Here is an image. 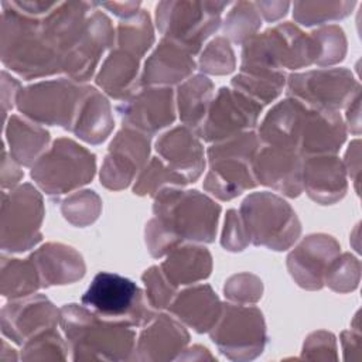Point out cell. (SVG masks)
I'll use <instances>...</instances> for the list:
<instances>
[{"instance_id":"cell-49","label":"cell","mask_w":362,"mask_h":362,"mask_svg":"<svg viewBox=\"0 0 362 362\" xmlns=\"http://www.w3.org/2000/svg\"><path fill=\"white\" fill-rule=\"evenodd\" d=\"M301 358L314 361L337 359L335 337L327 331H317L310 334L303 345Z\"/></svg>"},{"instance_id":"cell-51","label":"cell","mask_w":362,"mask_h":362,"mask_svg":"<svg viewBox=\"0 0 362 362\" xmlns=\"http://www.w3.org/2000/svg\"><path fill=\"white\" fill-rule=\"evenodd\" d=\"M21 90V83L13 78L6 69L1 71V106H3V122H7V113L16 106L17 96Z\"/></svg>"},{"instance_id":"cell-36","label":"cell","mask_w":362,"mask_h":362,"mask_svg":"<svg viewBox=\"0 0 362 362\" xmlns=\"http://www.w3.org/2000/svg\"><path fill=\"white\" fill-rule=\"evenodd\" d=\"M41 287V279L31 257H7L3 253L0 269V291L3 297L10 300L21 298L34 294Z\"/></svg>"},{"instance_id":"cell-47","label":"cell","mask_w":362,"mask_h":362,"mask_svg":"<svg viewBox=\"0 0 362 362\" xmlns=\"http://www.w3.org/2000/svg\"><path fill=\"white\" fill-rule=\"evenodd\" d=\"M223 293L230 303L255 304L262 298L263 283L252 273H239L226 280Z\"/></svg>"},{"instance_id":"cell-25","label":"cell","mask_w":362,"mask_h":362,"mask_svg":"<svg viewBox=\"0 0 362 362\" xmlns=\"http://www.w3.org/2000/svg\"><path fill=\"white\" fill-rule=\"evenodd\" d=\"M346 170L335 154L303 158V191L321 205L342 199L348 191Z\"/></svg>"},{"instance_id":"cell-48","label":"cell","mask_w":362,"mask_h":362,"mask_svg":"<svg viewBox=\"0 0 362 362\" xmlns=\"http://www.w3.org/2000/svg\"><path fill=\"white\" fill-rule=\"evenodd\" d=\"M250 243L243 219L236 209H229L225 216V223L221 235V245L225 250L240 252Z\"/></svg>"},{"instance_id":"cell-5","label":"cell","mask_w":362,"mask_h":362,"mask_svg":"<svg viewBox=\"0 0 362 362\" xmlns=\"http://www.w3.org/2000/svg\"><path fill=\"white\" fill-rule=\"evenodd\" d=\"M317 44L293 23H279L243 44L240 68L301 69L315 64Z\"/></svg>"},{"instance_id":"cell-2","label":"cell","mask_w":362,"mask_h":362,"mask_svg":"<svg viewBox=\"0 0 362 362\" xmlns=\"http://www.w3.org/2000/svg\"><path fill=\"white\" fill-rule=\"evenodd\" d=\"M0 58L23 79L62 72V54L44 34L41 18L21 13L11 1H1Z\"/></svg>"},{"instance_id":"cell-13","label":"cell","mask_w":362,"mask_h":362,"mask_svg":"<svg viewBox=\"0 0 362 362\" xmlns=\"http://www.w3.org/2000/svg\"><path fill=\"white\" fill-rule=\"evenodd\" d=\"M286 93L308 107L339 112L361 95V85L346 68H320L287 75Z\"/></svg>"},{"instance_id":"cell-50","label":"cell","mask_w":362,"mask_h":362,"mask_svg":"<svg viewBox=\"0 0 362 362\" xmlns=\"http://www.w3.org/2000/svg\"><path fill=\"white\" fill-rule=\"evenodd\" d=\"M20 164L11 157V154L7 151L6 147H3V157H1V188L13 189L17 185H20L21 178L24 177V173L20 170Z\"/></svg>"},{"instance_id":"cell-7","label":"cell","mask_w":362,"mask_h":362,"mask_svg":"<svg viewBox=\"0 0 362 362\" xmlns=\"http://www.w3.org/2000/svg\"><path fill=\"white\" fill-rule=\"evenodd\" d=\"M228 6L229 1H160L156 6V25L163 38L197 55L204 48V42L221 27V16Z\"/></svg>"},{"instance_id":"cell-4","label":"cell","mask_w":362,"mask_h":362,"mask_svg":"<svg viewBox=\"0 0 362 362\" xmlns=\"http://www.w3.org/2000/svg\"><path fill=\"white\" fill-rule=\"evenodd\" d=\"M260 147L255 130L212 143L206 150L208 173L204 189L221 201H230L257 187L252 161Z\"/></svg>"},{"instance_id":"cell-19","label":"cell","mask_w":362,"mask_h":362,"mask_svg":"<svg viewBox=\"0 0 362 362\" xmlns=\"http://www.w3.org/2000/svg\"><path fill=\"white\" fill-rule=\"evenodd\" d=\"M252 171L257 185L290 198L303 192V157L296 150L260 144L252 161Z\"/></svg>"},{"instance_id":"cell-23","label":"cell","mask_w":362,"mask_h":362,"mask_svg":"<svg viewBox=\"0 0 362 362\" xmlns=\"http://www.w3.org/2000/svg\"><path fill=\"white\" fill-rule=\"evenodd\" d=\"M346 126L334 110L305 106L298 141V154L304 157L335 154L346 139Z\"/></svg>"},{"instance_id":"cell-41","label":"cell","mask_w":362,"mask_h":362,"mask_svg":"<svg viewBox=\"0 0 362 362\" xmlns=\"http://www.w3.org/2000/svg\"><path fill=\"white\" fill-rule=\"evenodd\" d=\"M21 351L23 361H64L68 356V342L62 335L52 328H47L28 341H25Z\"/></svg>"},{"instance_id":"cell-11","label":"cell","mask_w":362,"mask_h":362,"mask_svg":"<svg viewBox=\"0 0 362 362\" xmlns=\"http://www.w3.org/2000/svg\"><path fill=\"white\" fill-rule=\"evenodd\" d=\"M44 202L40 191L25 182L1 192L0 246L3 252L21 253L41 240Z\"/></svg>"},{"instance_id":"cell-45","label":"cell","mask_w":362,"mask_h":362,"mask_svg":"<svg viewBox=\"0 0 362 362\" xmlns=\"http://www.w3.org/2000/svg\"><path fill=\"white\" fill-rule=\"evenodd\" d=\"M361 263L351 253L338 255L328 266L324 284L337 293H349L358 287Z\"/></svg>"},{"instance_id":"cell-54","label":"cell","mask_w":362,"mask_h":362,"mask_svg":"<svg viewBox=\"0 0 362 362\" xmlns=\"http://www.w3.org/2000/svg\"><path fill=\"white\" fill-rule=\"evenodd\" d=\"M256 8L266 21L274 23L284 17L291 6L288 1H255Z\"/></svg>"},{"instance_id":"cell-56","label":"cell","mask_w":362,"mask_h":362,"mask_svg":"<svg viewBox=\"0 0 362 362\" xmlns=\"http://www.w3.org/2000/svg\"><path fill=\"white\" fill-rule=\"evenodd\" d=\"M361 95H358L348 106H346V116H345V126L354 134H359L361 132Z\"/></svg>"},{"instance_id":"cell-22","label":"cell","mask_w":362,"mask_h":362,"mask_svg":"<svg viewBox=\"0 0 362 362\" xmlns=\"http://www.w3.org/2000/svg\"><path fill=\"white\" fill-rule=\"evenodd\" d=\"M157 156L188 182L197 181L205 168V154L198 134L185 127L177 126L163 133L154 144Z\"/></svg>"},{"instance_id":"cell-29","label":"cell","mask_w":362,"mask_h":362,"mask_svg":"<svg viewBox=\"0 0 362 362\" xmlns=\"http://www.w3.org/2000/svg\"><path fill=\"white\" fill-rule=\"evenodd\" d=\"M140 58L112 48L95 75L96 86L109 98L124 100L140 88Z\"/></svg>"},{"instance_id":"cell-38","label":"cell","mask_w":362,"mask_h":362,"mask_svg":"<svg viewBox=\"0 0 362 362\" xmlns=\"http://www.w3.org/2000/svg\"><path fill=\"white\" fill-rule=\"evenodd\" d=\"M262 25V17L253 1H238L232 4L222 23V33L229 42L243 45L255 37Z\"/></svg>"},{"instance_id":"cell-43","label":"cell","mask_w":362,"mask_h":362,"mask_svg":"<svg viewBox=\"0 0 362 362\" xmlns=\"http://www.w3.org/2000/svg\"><path fill=\"white\" fill-rule=\"evenodd\" d=\"M197 68L208 75H228L236 68V58L229 40L223 35L212 38L199 52Z\"/></svg>"},{"instance_id":"cell-52","label":"cell","mask_w":362,"mask_h":362,"mask_svg":"<svg viewBox=\"0 0 362 362\" xmlns=\"http://www.w3.org/2000/svg\"><path fill=\"white\" fill-rule=\"evenodd\" d=\"M361 143L359 140H354L345 154V160L344 167L346 170V175L354 181L355 184V189H359V173H361V148H359Z\"/></svg>"},{"instance_id":"cell-28","label":"cell","mask_w":362,"mask_h":362,"mask_svg":"<svg viewBox=\"0 0 362 362\" xmlns=\"http://www.w3.org/2000/svg\"><path fill=\"white\" fill-rule=\"evenodd\" d=\"M304 109V103L290 96L277 102L259 124L256 133L260 144L291 148L298 153Z\"/></svg>"},{"instance_id":"cell-40","label":"cell","mask_w":362,"mask_h":362,"mask_svg":"<svg viewBox=\"0 0 362 362\" xmlns=\"http://www.w3.org/2000/svg\"><path fill=\"white\" fill-rule=\"evenodd\" d=\"M356 1H294L293 18L305 27L335 21L349 16Z\"/></svg>"},{"instance_id":"cell-16","label":"cell","mask_w":362,"mask_h":362,"mask_svg":"<svg viewBox=\"0 0 362 362\" xmlns=\"http://www.w3.org/2000/svg\"><path fill=\"white\" fill-rule=\"evenodd\" d=\"M112 45H115L113 24L110 18L96 7L88 17L74 45L64 55L62 74L78 83L88 82L96 75L103 54Z\"/></svg>"},{"instance_id":"cell-27","label":"cell","mask_w":362,"mask_h":362,"mask_svg":"<svg viewBox=\"0 0 362 362\" xmlns=\"http://www.w3.org/2000/svg\"><path fill=\"white\" fill-rule=\"evenodd\" d=\"M30 257L38 270L42 287L71 284L81 280L86 272L82 255L64 243H44Z\"/></svg>"},{"instance_id":"cell-39","label":"cell","mask_w":362,"mask_h":362,"mask_svg":"<svg viewBox=\"0 0 362 362\" xmlns=\"http://www.w3.org/2000/svg\"><path fill=\"white\" fill-rule=\"evenodd\" d=\"M188 181L170 168L158 156L151 157L133 182V194L140 197H156L165 187H184Z\"/></svg>"},{"instance_id":"cell-18","label":"cell","mask_w":362,"mask_h":362,"mask_svg":"<svg viewBox=\"0 0 362 362\" xmlns=\"http://www.w3.org/2000/svg\"><path fill=\"white\" fill-rule=\"evenodd\" d=\"M57 324H59V310L42 294L13 298L1 308V332L17 345Z\"/></svg>"},{"instance_id":"cell-21","label":"cell","mask_w":362,"mask_h":362,"mask_svg":"<svg viewBox=\"0 0 362 362\" xmlns=\"http://www.w3.org/2000/svg\"><path fill=\"white\" fill-rule=\"evenodd\" d=\"M189 334L185 325L171 314H157L143 327L133 359L137 361H170L177 359L187 348Z\"/></svg>"},{"instance_id":"cell-14","label":"cell","mask_w":362,"mask_h":362,"mask_svg":"<svg viewBox=\"0 0 362 362\" xmlns=\"http://www.w3.org/2000/svg\"><path fill=\"white\" fill-rule=\"evenodd\" d=\"M262 110L263 106L246 95L222 86L214 96L197 134L204 141L216 143L255 130Z\"/></svg>"},{"instance_id":"cell-1","label":"cell","mask_w":362,"mask_h":362,"mask_svg":"<svg viewBox=\"0 0 362 362\" xmlns=\"http://www.w3.org/2000/svg\"><path fill=\"white\" fill-rule=\"evenodd\" d=\"M153 214L144 240L153 257H163L182 242H214L221 205L197 189L165 187L154 197Z\"/></svg>"},{"instance_id":"cell-12","label":"cell","mask_w":362,"mask_h":362,"mask_svg":"<svg viewBox=\"0 0 362 362\" xmlns=\"http://www.w3.org/2000/svg\"><path fill=\"white\" fill-rule=\"evenodd\" d=\"M209 337L228 359H255L263 352L267 341L263 314L249 304H222V313Z\"/></svg>"},{"instance_id":"cell-30","label":"cell","mask_w":362,"mask_h":362,"mask_svg":"<svg viewBox=\"0 0 362 362\" xmlns=\"http://www.w3.org/2000/svg\"><path fill=\"white\" fill-rule=\"evenodd\" d=\"M113 127L115 119L107 98L98 88L88 85L69 132L85 143L100 144L110 136Z\"/></svg>"},{"instance_id":"cell-35","label":"cell","mask_w":362,"mask_h":362,"mask_svg":"<svg viewBox=\"0 0 362 362\" xmlns=\"http://www.w3.org/2000/svg\"><path fill=\"white\" fill-rule=\"evenodd\" d=\"M286 83L287 74L284 71L240 68L239 74L232 78L230 88L264 106L281 95Z\"/></svg>"},{"instance_id":"cell-6","label":"cell","mask_w":362,"mask_h":362,"mask_svg":"<svg viewBox=\"0 0 362 362\" xmlns=\"http://www.w3.org/2000/svg\"><path fill=\"white\" fill-rule=\"evenodd\" d=\"M95 173V154L72 139L59 137L33 164L30 175L41 191L58 198L90 182Z\"/></svg>"},{"instance_id":"cell-55","label":"cell","mask_w":362,"mask_h":362,"mask_svg":"<svg viewBox=\"0 0 362 362\" xmlns=\"http://www.w3.org/2000/svg\"><path fill=\"white\" fill-rule=\"evenodd\" d=\"M98 7L112 11L115 16L122 20L130 18L140 11V1H109V3H96Z\"/></svg>"},{"instance_id":"cell-24","label":"cell","mask_w":362,"mask_h":362,"mask_svg":"<svg viewBox=\"0 0 362 362\" xmlns=\"http://www.w3.org/2000/svg\"><path fill=\"white\" fill-rule=\"evenodd\" d=\"M197 69L194 55L181 45L161 38L144 61L140 74V86L180 85L192 76Z\"/></svg>"},{"instance_id":"cell-34","label":"cell","mask_w":362,"mask_h":362,"mask_svg":"<svg viewBox=\"0 0 362 362\" xmlns=\"http://www.w3.org/2000/svg\"><path fill=\"white\" fill-rule=\"evenodd\" d=\"M214 96V82L204 74L192 75L180 83L175 92V107L182 126L197 133L205 120Z\"/></svg>"},{"instance_id":"cell-42","label":"cell","mask_w":362,"mask_h":362,"mask_svg":"<svg viewBox=\"0 0 362 362\" xmlns=\"http://www.w3.org/2000/svg\"><path fill=\"white\" fill-rule=\"evenodd\" d=\"M102 211V201L92 189H79L71 192L61 202L62 216L74 226H88L93 223Z\"/></svg>"},{"instance_id":"cell-53","label":"cell","mask_w":362,"mask_h":362,"mask_svg":"<svg viewBox=\"0 0 362 362\" xmlns=\"http://www.w3.org/2000/svg\"><path fill=\"white\" fill-rule=\"evenodd\" d=\"M11 4L20 10L21 13L35 17V18H42L47 16L57 4L58 1H40V0H23V1H11Z\"/></svg>"},{"instance_id":"cell-20","label":"cell","mask_w":362,"mask_h":362,"mask_svg":"<svg viewBox=\"0 0 362 362\" xmlns=\"http://www.w3.org/2000/svg\"><path fill=\"white\" fill-rule=\"evenodd\" d=\"M339 252L341 246L335 238L325 233L308 235L288 253V273L300 287L320 290L329 263Z\"/></svg>"},{"instance_id":"cell-9","label":"cell","mask_w":362,"mask_h":362,"mask_svg":"<svg viewBox=\"0 0 362 362\" xmlns=\"http://www.w3.org/2000/svg\"><path fill=\"white\" fill-rule=\"evenodd\" d=\"M81 301L99 317L133 328L147 325L157 315L134 281L109 272H99L92 279Z\"/></svg>"},{"instance_id":"cell-37","label":"cell","mask_w":362,"mask_h":362,"mask_svg":"<svg viewBox=\"0 0 362 362\" xmlns=\"http://www.w3.org/2000/svg\"><path fill=\"white\" fill-rule=\"evenodd\" d=\"M154 44V28L151 18L146 10H140L136 16L119 21L115 28V45L126 52L143 58Z\"/></svg>"},{"instance_id":"cell-15","label":"cell","mask_w":362,"mask_h":362,"mask_svg":"<svg viewBox=\"0 0 362 362\" xmlns=\"http://www.w3.org/2000/svg\"><path fill=\"white\" fill-rule=\"evenodd\" d=\"M151 137L140 130L123 126L109 144L99 178L100 184L112 191L127 188L150 157Z\"/></svg>"},{"instance_id":"cell-26","label":"cell","mask_w":362,"mask_h":362,"mask_svg":"<svg viewBox=\"0 0 362 362\" xmlns=\"http://www.w3.org/2000/svg\"><path fill=\"white\" fill-rule=\"evenodd\" d=\"M168 313L184 325L202 334L209 332L219 320L222 303L209 284H197L177 293Z\"/></svg>"},{"instance_id":"cell-17","label":"cell","mask_w":362,"mask_h":362,"mask_svg":"<svg viewBox=\"0 0 362 362\" xmlns=\"http://www.w3.org/2000/svg\"><path fill=\"white\" fill-rule=\"evenodd\" d=\"M116 110L123 126L140 130L150 137L175 120V93L170 86H140L122 100Z\"/></svg>"},{"instance_id":"cell-31","label":"cell","mask_w":362,"mask_h":362,"mask_svg":"<svg viewBox=\"0 0 362 362\" xmlns=\"http://www.w3.org/2000/svg\"><path fill=\"white\" fill-rule=\"evenodd\" d=\"M96 7V3L89 1H58V4L41 18L44 34L61 51L62 58L74 45L88 17Z\"/></svg>"},{"instance_id":"cell-33","label":"cell","mask_w":362,"mask_h":362,"mask_svg":"<svg viewBox=\"0 0 362 362\" xmlns=\"http://www.w3.org/2000/svg\"><path fill=\"white\" fill-rule=\"evenodd\" d=\"M164 276L175 287L201 281L211 274L212 256L205 246L198 243L178 245L165 255L160 264Z\"/></svg>"},{"instance_id":"cell-44","label":"cell","mask_w":362,"mask_h":362,"mask_svg":"<svg viewBox=\"0 0 362 362\" xmlns=\"http://www.w3.org/2000/svg\"><path fill=\"white\" fill-rule=\"evenodd\" d=\"M310 34L317 44L315 65L329 66L341 62L345 58L346 38L339 25H324L311 31Z\"/></svg>"},{"instance_id":"cell-46","label":"cell","mask_w":362,"mask_h":362,"mask_svg":"<svg viewBox=\"0 0 362 362\" xmlns=\"http://www.w3.org/2000/svg\"><path fill=\"white\" fill-rule=\"evenodd\" d=\"M144 284V294L147 301L154 310L168 308L174 297L177 296L178 287L171 284L164 276L160 266L148 267L141 276Z\"/></svg>"},{"instance_id":"cell-8","label":"cell","mask_w":362,"mask_h":362,"mask_svg":"<svg viewBox=\"0 0 362 362\" xmlns=\"http://www.w3.org/2000/svg\"><path fill=\"white\" fill-rule=\"evenodd\" d=\"M239 214L250 243L270 250H286L300 238L301 223L291 205L274 192L249 194L240 204Z\"/></svg>"},{"instance_id":"cell-10","label":"cell","mask_w":362,"mask_h":362,"mask_svg":"<svg viewBox=\"0 0 362 362\" xmlns=\"http://www.w3.org/2000/svg\"><path fill=\"white\" fill-rule=\"evenodd\" d=\"M86 86L69 78L40 81L21 88L16 107L34 123L71 130Z\"/></svg>"},{"instance_id":"cell-3","label":"cell","mask_w":362,"mask_h":362,"mask_svg":"<svg viewBox=\"0 0 362 362\" xmlns=\"http://www.w3.org/2000/svg\"><path fill=\"white\" fill-rule=\"evenodd\" d=\"M59 327L74 361L133 359L136 349L133 327L102 318L83 304L62 305Z\"/></svg>"},{"instance_id":"cell-32","label":"cell","mask_w":362,"mask_h":362,"mask_svg":"<svg viewBox=\"0 0 362 362\" xmlns=\"http://www.w3.org/2000/svg\"><path fill=\"white\" fill-rule=\"evenodd\" d=\"M4 136L8 153L23 167H33L48 148L51 139L45 127L18 115H10L4 123Z\"/></svg>"}]
</instances>
